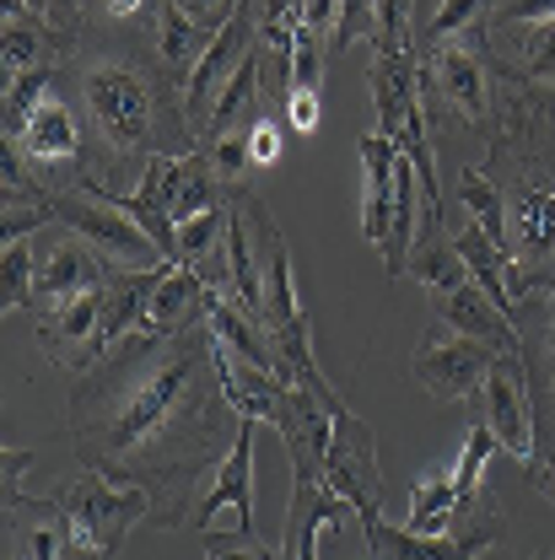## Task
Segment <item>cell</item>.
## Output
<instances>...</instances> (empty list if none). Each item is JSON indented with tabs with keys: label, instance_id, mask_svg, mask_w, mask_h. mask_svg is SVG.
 <instances>
[{
	"label": "cell",
	"instance_id": "obj_1",
	"mask_svg": "<svg viewBox=\"0 0 555 560\" xmlns=\"http://www.w3.org/2000/svg\"><path fill=\"white\" fill-rule=\"evenodd\" d=\"M238 405L221 383V346L206 324L140 329L70 383L66 442L81 469L151 490V523L184 528L189 495L238 442Z\"/></svg>",
	"mask_w": 555,
	"mask_h": 560
},
{
	"label": "cell",
	"instance_id": "obj_2",
	"mask_svg": "<svg viewBox=\"0 0 555 560\" xmlns=\"http://www.w3.org/2000/svg\"><path fill=\"white\" fill-rule=\"evenodd\" d=\"M55 92L66 97L86 130L92 189L86 195H136L157 156L200 151V130L184 103V81L162 66L146 27H86L55 70Z\"/></svg>",
	"mask_w": 555,
	"mask_h": 560
},
{
	"label": "cell",
	"instance_id": "obj_3",
	"mask_svg": "<svg viewBox=\"0 0 555 560\" xmlns=\"http://www.w3.org/2000/svg\"><path fill=\"white\" fill-rule=\"evenodd\" d=\"M481 173L501 195L512 265L534 280V291L555 285V156L534 145L523 114H501V136Z\"/></svg>",
	"mask_w": 555,
	"mask_h": 560
},
{
	"label": "cell",
	"instance_id": "obj_4",
	"mask_svg": "<svg viewBox=\"0 0 555 560\" xmlns=\"http://www.w3.org/2000/svg\"><path fill=\"white\" fill-rule=\"evenodd\" d=\"M490 33L486 22H475L470 33L437 44L420 55V103H426V125H464L481 136H501V103L490 97Z\"/></svg>",
	"mask_w": 555,
	"mask_h": 560
},
{
	"label": "cell",
	"instance_id": "obj_5",
	"mask_svg": "<svg viewBox=\"0 0 555 560\" xmlns=\"http://www.w3.org/2000/svg\"><path fill=\"white\" fill-rule=\"evenodd\" d=\"M361 534H367V556L372 560H481L486 550L501 545L507 517H501V506L481 490L475 501H464V506H459V523H453L448 534L420 539V534H411V528L383 523V512L361 517Z\"/></svg>",
	"mask_w": 555,
	"mask_h": 560
},
{
	"label": "cell",
	"instance_id": "obj_6",
	"mask_svg": "<svg viewBox=\"0 0 555 560\" xmlns=\"http://www.w3.org/2000/svg\"><path fill=\"white\" fill-rule=\"evenodd\" d=\"M49 495H55V506H66V517L76 523V539L92 550H125L130 528L151 523V490L119 486V480L92 475V469H81L76 480L55 486Z\"/></svg>",
	"mask_w": 555,
	"mask_h": 560
},
{
	"label": "cell",
	"instance_id": "obj_7",
	"mask_svg": "<svg viewBox=\"0 0 555 560\" xmlns=\"http://www.w3.org/2000/svg\"><path fill=\"white\" fill-rule=\"evenodd\" d=\"M5 151L22 156L27 173H38L49 189H92V151H86V130L76 119L60 92H49L38 103V114L27 119V130L11 140Z\"/></svg>",
	"mask_w": 555,
	"mask_h": 560
},
{
	"label": "cell",
	"instance_id": "obj_8",
	"mask_svg": "<svg viewBox=\"0 0 555 560\" xmlns=\"http://www.w3.org/2000/svg\"><path fill=\"white\" fill-rule=\"evenodd\" d=\"M55 226H70L76 237H86L108 265L119 270H157L167 265L162 248L140 232V221L108 195H86V189H55Z\"/></svg>",
	"mask_w": 555,
	"mask_h": 560
},
{
	"label": "cell",
	"instance_id": "obj_9",
	"mask_svg": "<svg viewBox=\"0 0 555 560\" xmlns=\"http://www.w3.org/2000/svg\"><path fill=\"white\" fill-rule=\"evenodd\" d=\"M108 259L86 243V237H76L70 226H49L44 237H33V318L38 313H49V307H66L76 296H86V291H97L103 280H108Z\"/></svg>",
	"mask_w": 555,
	"mask_h": 560
},
{
	"label": "cell",
	"instance_id": "obj_10",
	"mask_svg": "<svg viewBox=\"0 0 555 560\" xmlns=\"http://www.w3.org/2000/svg\"><path fill=\"white\" fill-rule=\"evenodd\" d=\"M481 405L496 447L529 475L540 458V420H534V388H529V366L523 355H496L481 383Z\"/></svg>",
	"mask_w": 555,
	"mask_h": 560
},
{
	"label": "cell",
	"instance_id": "obj_11",
	"mask_svg": "<svg viewBox=\"0 0 555 560\" xmlns=\"http://www.w3.org/2000/svg\"><path fill=\"white\" fill-rule=\"evenodd\" d=\"M496 355H501V350H490L486 340H470V335H459L453 324L431 318V329L420 335L416 355H411V372H416L420 388L437 394V399H470V394L486 383Z\"/></svg>",
	"mask_w": 555,
	"mask_h": 560
},
{
	"label": "cell",
	"instance_id": "obj_12",
	"mask_svg": "<svg viewBox=\"0 0 555 560\" xmlns=\"http://www.w3.org/2000/svg\"><path fill=\"white\" fill-rule=\"evenodd\" d=\"M324 486L346 501L356 517H372L383 512V464H378V436L367 420L335 416V436H329V453H324Z\"/></svg>",
	"mask_w": 555,
	"mask_h": 560
},
{
	"label": "cell",
	"instance_id": "obj_13",
	"mask_svg": "<svg viewBox=\"0 0 555 560\" xmlns=\"http://www.w3.org/2000/svg\"><path fill=\"white\" fill-rule=\"evenodd\" d=\"M254 431H259V420H243L238 425L232 453L216 464V475L206 480L189 523H184L189 534H210L216 517H232L238 523V539H259V528H254Z\"/></svg>",
	"mask_w": 555,
	"mask_h": 560
},
{
	"label": "cell",
	"instance_id": "obj_14",
	"mask_svg": "<svg viewBox=\"0 0 555 560\" xmlns=\"http://www.w3.org/2000/svg\"><path fill=\"white\" fill-rule=\"evenodd\" d=\"M146 206H157L167 221H189V215H200V210H216L227 206V184L216 178V167L206 162V151H189V156H157L151 167H146V178H140L136 189Z\"/></svg>",
	"mask_w": 555,
	"mask_h": 560
},
{
	"label": "cell",
	"instance_id": "obj_15",
	"mask_svg": "<svg viewBox=\"0 0 555 560\" xmlns=\"http://www.w3.org/2000/svg\"><path fill=\"white\" fill-rule=\"evenodd\" d=\"M254 44H259V16H254V0H248V5L216 33V44L206 49V60L195 66L189 86H184V103H189V119H195L200 136H206L210 114H216V103H221V92H227V81L254 55Z\"/></svg>",
	"mask_w": 555,
	"mask_h": 560
},
{
	"label": "cell",
	"instance_id": "obj_16",
	"mask_svg": "<svg viewBox=\"0 0 555 560\" xmlns=\"http://www.w3.org/2000/svg\"><path fill=\"white\" fill-rule=\"evenodd\" d=\"M5 545L22 560H66L76 545V523L66 506H55V495H5Z\"/></svg>",
	"mask_w": 555,
	"mask_h": 560
},
{
	"label": "cell",
	"instance_id": "obj_17",
	"mask_svg": "<svg viewBox=\"0 0 555 560\" xmlns=\"http://www.w3.org/2000/svg\"><path fill=\"white\" fill-rule=\"evenodd\" d=\"M372 103H378V136L400 145L405 119L420 108V49L416 44H383L372 49Z\"/></svg>",
	"mask_w": 555,
	"mask_h": 560
},
{
	"label": "cell",
	"instance_id": "obj_18",
	"mask_svg": "<svg viewBox=\"0 0 555 560\" xmlns=\"http://www.w3.org/2000/svg\"><path fill=\"white\" fill-rule=\"evenodd\" d=\"M103 291V285H97ZM97 291H86V296H76L66 307H49V313H38L33 318V329H38V346L49 350V361L55 366H66L70 377H81L86 366H92V340H97V313H103V296Z\"/></svg>",
	"mask_w": 555,
	"mask_h": 560
},
{
	"label": "cell",
	"instance_id": "obj_19",
	"mask_svg": "<svg viewBox=\"0 0 555 560\" xmlns=\"http://www.w3.org/2000/svg\"><path fill=\"white\" fill-rule=\"evenodd\" d=\"M431 302H437V318H442V324H453L459 335L486 340V346L501 350V355H523V329H518L512 318H501V313H496V302L475 285V276L459 280V285H448V291H437Z\"/></svg>",
	"mask_w": 555,
	"mask_h": 560
},
{
	"label": "cell",
	"instance_id": "obj_20",
	"mask_svg": "<svg viewBox=\"0 0 555 560\" xmlns=\"http://www.w3.org/2000/svg\"><path fill=\"white\" fill-rule=\"evenodd\" d=\"M76 49L66 33L27 11L22 0H5V44H0V60H5V81L22 75V70H44V66H66V55Z\"/></svg>",
	"mask_w": 555,
	"mask_h": 560
},
{
	"label": "cell",
	"instance_id": "obj_21",
	"mask_svg": "<svg viewBox=\"0 0 555 560\" xmlns=\"http://www.w3.org/2000/svg\"><path fill=\"white\" fill-rule=\"evenodd\" d=\"M216 22H200V16H189L184 5H173V0H157V16H151V44H157V55H162V66L173 70L184 86H189V75L195 66L206 60V49L216 44Z\"/></svg>",
	"mask_w": 555,
	"mask_h": 560
},
{
	"label": "cell",
	"instance_id": "obj_22",
	"mask_svg": "<svg viewBox=\"0 0 555 560\" xmlns=\"http://www.w3.org/2000/svg\"><path fill=\"white\" fill-rule=\"evenodd\" d=\"M0 184H5V243H16V237H38V232L55 226V189H49L38 173H27L16 151H5V162H0Z\"/></svg>",
	"mask_w": 555,
	"mask_h": 560
},
{
	"label": "cell",
	"instance_id": "obj_23",
	"mask_svg": "<svg viewBox=\"0 0 555 560\" xmlns=\"http://www.w3.org/2000/svg\"><path fill=\"white\" fill-rule=\"evenodd\" d=\"M361 167H367V200H361V237L372 248L389 243V221H394V167H400V145L389 136H361Z\"/></svg>",
	"mask_w": 555,
	"mask_h": 560
},
{
	"label": "cell",
	"instance_id": "obj_24",
	"mask_svg": "<svg viewBox=\"0 0 555 560\" xmlns=\"http://www.w3.org/2000/svg\"><path fill=\"white\" fill-rule=\"evenodd\" d=\"M507 81L534 92V97H555V22H534V27H507Z\"/></svg>",
	"mask_w": 555,
	"mask_h": 560
},
{
	"label": "cell",
	"instance_id": "obj_25",
	"mask_svg": "<svg viewBox=\"0 0 555 560\" xmlns=\"http://www.w3.org/2000/svg\"><path fill=\"white\" fill-rule=\"evenodd\" d=\"M206 296L210 280L189 265H167V276L151 296V324L146 329H189V324H206Z\"/></svg>",
	"mask_w": 555,
	"mask_h": 560
},
{
	"label": "cell",
	"instance_id": "obj_26",
	"mask_svg": "<svg viewBox=\"0 0 555 560\" xmlns=\"http://www.w3.org/2000/svg\"><path fill=\"white\" fill-rule=\"evenodd\" d=\"M459 486H453V464H437V469H426L411 490V517H405V528L420 534V539H431V534H448L453 523H459Z\"/></svg>",
	"mask_w": 555,
	"mask_h": 560
},
{
	"label": "cell",
	"instance_id": "obj_27",
	"mask_svg": "<svg viewBox=\"0 0 555 560\" xmlns=\"http://www.w3.org/2000/svg\"><path fill=\"white\" fill-rule=\"evenodd\" d=\"M523 366H529V388H534L540 410H551V447H555V285H545L540 335H523Z\"/></svg>",
	"mask_w": 555,
	"mask_h": 560
},
{
	"label": "cell",
	"instance_id": "obj_28",
	"mask_svg": "<svg viewBox=\"0 0 555 560\" xmlns=\"http://www.w3.org/2000/svg\"><path fill=\"white\" fill-rule=\"evenodd\" d=\"M55 70L60 66L22 70V75H11V81H5V97H0V136H5V145L27 130V119L38 114V103L55 92Z\"/></svg>",
	"mask_w": 555,
	"mask_h": 560
},
{
	"label": "cell",
	"instance_id": "obj_29",
	"mask_svg": "<svg viewBox=\"0 0 555 560\" xmlns=\"http://www.w3.org/2000/svg\"><path fill=\"white\" fill-rule=\"evenodd\" d=\"M27 313L33 307V237L5 243L0 254V313Z\"/></svg>",
	"mask_w": 555,
	"mask_h": 560
},
{
	"label": "cell",
	"instance_id": "obj_30",
	"mask_svg": "<svg viewBox=\"0 0 555 560\" xmlns=\"http://www.w3.org/2000/svg\"><path fill=\"white\" fill-rule=\"evenodd\" d=\"M490 5H496V0H442V5H437V16L416 33V49L426 55V49H437V44H448V38L470 33L475 22H486L490 16Z\"/></svg>",
	"mask_w": 555,
	"mask_h": 560
},
{
	"label": "cell",
	"instance_id": "obj_31",
	"mask_svg": "<svg viewBox=\"0 0 555 560\" xmlns=\"http://www.w3.org/2000/svg\"><path fill=\"white\" fill-rule=\"evenodd\" d=\"M490 453H496V436H490V425H470V436H464V447H459V458H453V486H459V501H475L481 490H486V464Z\"/></svg>",
	"mask_w": 555,
	"mask_h": 560
},
{
	"label": "cell",
	"instance_id": "obj_32",
	"mask_svg": "<svg viewBox=\"0 0 555 560\" xmlns=\"http://www.w3.org/2000/svg\"><path fill=\"white\" fill-rule=\"evenodd\" d=\"M378 27V0H335V33H329V60L356 44H372Z\"/></svg>",
	"mask_w": 555,
	"mask_h": 560
},
{
	"label": "cell",
	"instance_id": "obj_33",
	"mask_svg": "<svg viewBox=\"0 0 555 560\" xmlns=\"http://www.w3.org/2000/svg\"><path fill=\"white\" fill-rule=\"evenodd\" d=\"M157 16V0H81V33L86 27H146Z\"/></svg>",
	"mask_w": 555,
	"mask_h": 560
},
{
	"label": "cell",
	"instance_id": "obj_34",
	"mask_svg": "<svg viewBox=\"0 0 555 560\" xmlns=\"http://www.w3.org/2000/svg\"><path fill=\"white\" fill-rule=\"evenodd\" d=\"M534 22H555V0H496L486 16L490 33H507V27H534Z\"/></svg>",
	"mask_w": 555,
	"mask_h": 560
},
{
	"label": "cell",
	"instance_id": "obj_35",
	"mask_svg": "<svg viewBox=\"0 0 555 560\" xmlns=\"http://www.w3.org/2000/svg\"><path fill=\"white\" fill-rule=\"evenodd\" d=\"M210 545V556L206 560H280V550H265L259 539H232V534H200Z\"/></svg>",
	"mask_w": 555,
	"mask_h": 560
},
{
	"label": "cell",
	"instance_id": "obj_36",
	"mask_svg": "<svg viewBox=\"0 0 555 560\" xmlns=\"http://www.w3.org/2000/svg\"><path fill=\"white\" fill-rule=\"evenodd\" d=\"M248 156H254V167H276L280 162V130L270 114H259V119L248 125Z\"/></svg>",
	"mask_w": 555,
	"mask_h": 560
},
{
	"label": "cell",
	"instance_id": "obj_37",
	"mask_svg": "<svg viewBox=\"0 0 555 560\" xmlns=\"http://www.w3.org/2000/svg\"><path fill=\"white\" fill-rule=\"evenodd\" d=\"M286 119H291L297 136H313V130H319V92L291 86V92H286Z\"/></svg>",
	"mask_w": 555,
	"mask_h": 560
},
{
	"label": "cell",
	"instance_id": "obj_38",
	"mask_svg": "<svg viewBox=\"0 0 555 560\" xmlns=\"http://www.w3.org/2000/svg\"><path fill=\"white\" fill-rule=\"evenodd\" d=\"M529 480H534V490H540V495H551V501H555V447H551V453H540V458H534Z\"/></svg>",
	"mask_w": 555,
	"mask_h": 560
},
{
	"label": "cell",
	"instance_id": "obj_39",
	"mask_svg": "<svg viewBox=\"0 0 555 560\" xmlns=\"http://www.w3.org/2000/svg\"><path fill=\"white\" fill-rule=\"evenodd\" d=\"M66 560H119V550H92V545H81V539H76V545L66 550Z\"/></svg>",
	"mask_w": 555,
	"mask_h": 560
},
{
	"label": "cell",
	"instance_id": "obj_40",
	"mask_svg": "<svg viewBox=\"0 0 555 560\" xmlns=\"http://www.w3.org/2000/svg\"><path fill=\"white\" fill-rule=\"evenodd\" d=\"M27 11H38V16H49V0H22Z\"/></svg>",
	"mask_w": 555,
	"mask_h": 560
}]
</instances>
